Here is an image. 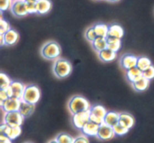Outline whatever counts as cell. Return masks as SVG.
<instances>
[{"label":"cell","mask_w":154,"mask_h":143,"mask_svg":"<svg viewBox=\"0 0 154 143\" xmlns=\"http://www.w3.org/2000/svg\"><path fill=\"white\" fill-rule=\"evenodd\" d=\"M52 7V3L50 0H39L36 3L37 13L38 14H45L48 13Z\"/></svg>","instance_id":"20"},{"label":"cell","mask_w":154,"mask_h":143,"mask_svg":"<svg viewBox=\"0 0 154 143\" xmlns=\"http://www.w3.org/2000/svg\"><path fill=\"white\" fill-rule=\"evenodd\" d=\"M68 108L72 115L79 112L89 111L91 109L88 100L84 97L76 95L72 97L68 103Z\"/></svg>","instance_id":"1"},{"label":"cell","mask_w":154,"mask_h":143,"mask_svg":"<svg viewBox=\"0 0 154 143\" xmlns=\"http://www.w3.org/2000/svg\"><path fill=\"white\" fill-rule=\"evenodd\" d=\"M73 143H90L87 136H79L74 139Z\"/></svg>","instance_id":"38"},{"label":"cell","mask_w":154,"mask_h":143,"mask_svg":"<svg viewBox=\"0 0 154 143\" xmlns=\"http://www.w3.org/2000/svg\"><path fill=\"white\" fill-rule=\"evenodd\" d=\"M97 37L106 38L108 35V25L104 23H96L93 26Z\"/></svg>","instance_id":"21"},{"label":"cell","mask_w":154,"mask_h":143,"mask_svg":"<svg viewBox=\"0 0 154 143\" xmlns=\"http://www.w3.org/2000/svg\"><path fill=\"white\" fill-rule=\"evenodd\" d=\"M99 125L95 124V123L89 121L81 130L82 133L86 136H92V137H95L97 136L98 131H99Z\"/></svg>","instance_id":"13"},{"label":"cell","mask_w":154,"mask_h":143,"mask_svg":"<svg viewBox=\"0 0 154 143\" xmlns=\"http://www.w3.org/2000/svg\"><path fill=\"white\" fill-rule=\"evenodd\" d=\"M108 1H111V2H117V1H120V0H108Z\"/></svg>","instance_id":"43"},{"label":"cell","mask_w":154,"mask_h":143,"mask_svg":"<svg viewBox=\"0 0 154 143\" xmlns=\"http://www.w3.org/2000/svg\"><path fill=\"white\" fill-rule=\"evenodd\" d=\"M72 71V65L65 58H57L53 66L54 74L59 79L68 77Z\"/></svg>","instance_id":"2"},{"label":"cell","mask_w":154,"mask_h":143,"mask_svg":"<svg viewBox=\"0 0 154 143\" xmlns=\"http://www.w3.org/2000/svg\"><path fill=\"white\" fill-rule=\"evenodd\" d=\"M11 11L17 17H22L29 14L26 9V2L24 0H16L12 3Z\"/></svg>","instance_id":"8"},{"label":"cell","mask_w":154,"mask_h":143,"mask_svg":"<svg viewBox=\"0 0 154 143\" xmlns=\"http://www.w3.org/2000/svg\"><path fill=\"white\" fill-rule=\"evenodd\" d=\"M26 9L29 14H32V13H37L36 3L26 2Z\"/></svg>","instance_id":"36"},{"label":"cell","mask_w":154,"mask_h":143,"mask_svg":"<svg viewBox=\"0 0 154 143\" xmlns=\"http://www.w3.org/2000/svg\"><path fill=\"white\" fill-rule=\"evenodd\" d=\"M119 119H120V113L110 111L107 112L104 118V124L114 127V126L119 124Z\"/></svg>","instance_id":"16"},{"label":"cell","mask_w":154,"mask_h":143,"mask_svg":"<svg viewBox=\"0 0 154 143\" xmlns=\"http://www.w3.org/2000/svg\"><path fill=\"white\" fill-rule=\"evenodd\" d=\"M21 101L22 100L14 98V97H9L5 101L0 103V106L5 113L16 112V111H19Z\"/></svg>","instance_id":"9"},{"label":"cell","mask_w":154,"mask_h":143,"mask_svg":"<svg viewBox=\"0 0 154 143\" xmlns=\"http://www.w3.org/2000/svg\"><path fill=\"white\" fill-rule=\"evenodd\" d=\"M0 46H5V38L3 34H0Z\"/></svg>","instance_id":"40"},{"label":"cell","mask_w":154,"mask_h":143,"mask_svg":"<svg viewBox=\"0 0 154 143\" xmlns=\"http://www.w3.org/2000/svg\"><path fill=\"white\" fill-rule=\"evenodd\" d=\"M26 2H32V3H37L39 0H24Z\"/></svg>","instance_id":"41"},{"label":"cell","mask_w":154,"mask_h":143,"mask_svg":"<svg viewBox=\"0 0 154 143\" xmlns=\"http://www.w3.org/2000/svg\"><path fill=\"white\" fill-rule=\"evenodd\" d=\"M21 131L22 130L20 127H10L7 137H8L11 140H14L21 134Z\"/></svg>","instance_id":"29"},{"label":"cell","mask_w":154,"mask_h":143,"mask_svg":"<svg viewBox=\"0 0 154 143\" xmlns=\"http://www.w3.org/2000/svg\"><path fill=\"white\" fill-rule=\"evenodd\" d=\"M119 124L129 130L135 124V118L131 114L127 113V112H122V113H120Z\"/></svg>","instance_id":"14"},{"label":"cell","mask_w":154,"mask_h":143,"mask_svg":"<svg viewBox=\"0 0 154 143\" xmlns=\"http://www.w3.org/2000/svg\"><path fill=\"white\" fill-rule=\"evenodd\" d=\"M152 65V62L150 61V58H148L147 57L145 56H141L138 57V62H137V66L138 69L141 70V71H144L146 69H147L148 67H150Z\"/></svg>","instance_id":"25"},{"label":"cell","mask_w":154,"mask_h":143,"mask_svg":"<svg viewBox=\"0 0 154 143\" xmlns=\"http://www.w3.org/2000/svg\"><path fill=\"white\" fill-rule=\"evenodd\" d=\"M10 29L11 26L9 22L3 19H0V34H4Z\"/></svg>","instance_id":"32"},{"label":"cell","mask_w":154,"mask_h":143,"mask_svg":"<svg viewBox=\"0 0 154 143\" xmlns=\"http://www.w3.org/2000/svg\"><path fill=\"white\" fill-rule=\"evenodd\" d=\"M11 82L12 81L11 80L8 75L4 73H0V88L1 89H6L8 88Z\"/></svg>","instance_id":"28"},{"label":"cell","mask_w":154,"mask_h":143,"mask_svg":"<svg viewBox=\"0 0 154 143\" xmlns=\"http://www.w3.org/2000/svg\"><path fill=\"white\" fill-rule=\"evenodd\" d=\"M107 43H108V48L114 52H117L121 47V40L120 39L116 37L108 36L106 37Z\"/></svg>","instance_id":"23"},{"label":"cell","mask_w":154,"mask_h":143,"mask_svg":"<svg viewBox=\"0 0 154 143\" xmlns=\"http://www.w3.org/2000/svg\"><path fill=\"white\" fill-rule=\"evenodd\" d=\"M25 143H33V142H25Z\"/></svg>","instance_id":"44"},{"label":"cell","mask_w":154,"mask_h":143,"mask_svg":"<svg viewBox=\"0 0 154 143\" xmlns=\"http://www.w3.org/2000/svg\"><path fill=\"white\" fill-rule=\"evenodd\" d=\"M132 85L135 91H138V92H142V91H146L148 88L149 85H150V80L142 76L141 79H139L136 82H133Z\"/></svg>","instance_id":"22"},{"label":"cell","mask_w":154,"mask_h":143,"mask_svg":"<svg viewBox=\"0 0 154 143\" xmlns=\"http://www.w3.org/2000/svg\"><path fill=\"white\" fill-rule=\"evenodd\" d=\"M5 42V46H13L17 43L19 40V34L17 31L14 29L11 28L10 30L5 33L4 34Z\"/></svg>","instance_id":"12"},{"label":"cell","mask_w":154,"mask_h":143,"mask_svg":"<svg viewBox=\"0 0 154 143\" xmlns=\"http://www.w3.org/2000/svg\"><path fill=\"white\" fill-rule=\"evenodd\" d=\"M90 110L72 115V123L77 129L82 130L83 127L90 121Z\"/></svg>","instance_id":"7"},{"label":"cell","mask_w":154,"mask_h":143,"mask_svg":"<svg viewBox=\"0 0 154 143\" xmlns=\"http://www.w3.org/2000/svg\"><path fill=\"white\" fill-rule=\"evenodd\" d=\"M143 76L148 80L154 79V66L151 65L150 67L143 71Z\"/></svg>","instance_id":"33"},{"label":"cell","mask_w":154,"mask_h":143,"mask_svg":"<svg viewBox=\"0 0 154 143\" xmlns=\"http://www.w3.org/2000/svg\"><path fill=\"white\" fill-rule=\"evenodd\" d=\"M124 34V30L123 27L117 23L111 24L108 25V35L110 37H116V38L121 39Z\"/></svg>","instance_id":"17"},{"label":"cell","mask_w":154,"mask_h":143,"mask_svg":"<svg viewBox=\"0 0 154 143\" xmlns=\"http://www.w3.org/2000/svg\"><path fill=\"white\" fill-rule=\"evenodd\" d=\"M85 37L88 41H90V43H93L95 40L96 39L97 36H96V33H95L94 29H93V26L88 28L85 31Z\"/></svg>","instance_id":"31"},{"label":"cell","mask_w":154,"mask_h":143,"mask_svg":"<svg viewBox=\"0 0 154 143\" xmlns=\"http://www.w3.org/2000/svg\"><path fill=\"white\" fill-rule=\"evenodd\" d=\"M74 139L71 135L66 133H61L57 136L55 138L58 143H73Z\"/></svg>","instance_id":"27"},{"label":"cell","mask_w":154,"mask_h":143,"mask_svg":"<svg viewBox=\"0 0 154 143\" xmlns=\"http://www.w3.org/2000/svg\"><path fill=\"white\" fill-rule=\"evenodd\" d=\"M41 97V91L35 85H29L26 86L22 100L31 104L35 105Z\"/></svg>","instance_id":"4"},{"label":"cell","mask_w":154,"mask_h":143,"mask_svg":"<svg viewBox=\"0 0 154 143\" xmlns=\"http://www.w3.org/2000/svg\"><path fill=\"white\" fill-rule=\"evenodd\" d=\"M138 57L132 54H125L120 58V65L124 70H128L137 66Z\"/></svg>","instance_id":"11"},{"label":"cell","mask_w":154,"mask_h":143,"mask_svg":"<svg viewBox=\"0 0 154 143\" xmlns=\"http://www.w3.org/2000/svg\"><path fill=\"white\" fill-rule=\"evenodd\" d=\"M90 121L91 122L95 123V124H98V125H102V124H104V119L102 118H99V117L96 116V115H93V114L90 113Z\"/></svg>","instance_id":"35"},{"label":"cell","mask_w":154,"mask_h":143,"mask_svg":"<svg viewBox=\"0 0 154 143\" xmlns=\"http://www.w3.org/2000/svg\"><path fill=\"white\" fill-rule=\"evenodd\" d=\"M91 43L93 49L98 52L108 48V43H107L106 38H103V37H96V40Z\"/></svg>","instance_id":"24"},{"label":"cell","mask_w":154,"mask_h":143,"mask_svg":"<svg viewBox=\"0 0 154 143\" xmlns=\"http://www.w3.org/2000/svg\"><path fill=\"white\" fill-rule=\"evenodd\" d=\"M107 112H108V111L106 110V109L101 105H96L94 106H92L91 109H90V113L93 114V115H96L99 118H103V119Z\"/></svg>","instance_id":"26"},{"label":"cell","mask_w":154,"mask_h":143,"mask_svg":"<svg viewBox=\"0 0 154 143\" xmlns=\"http://www.w3.org/2000/svg\"><path fill=\"white\" fill-rule=\"evenodd\" d=\"M24 121V118L19 111L5 113L3 123L10 127H20Z\"/></svg>","instance_id":"5"},{"label":"cell","mask_w":154,"mask_h":143,"mask_svg":"<svg viewBox=\"0 0 154 143\" xmlns=\"http://www.w3.org/2000/svg\"><path fill=\"white\" fill-rule=\"evenodd\" d=\"M35 109V105L31 104V103H29L27 102L22 100L20 103V106L19 112L23 115V117L26 118L32 115Z\"/></svg>","instance_id":"15"},{"label":"cell","mask_w":154,"mask_h":143,"mask_svg":"<svg viewBox=\"0 0 154 143\" xmlns=\"http://www.w3.org/2000/svg\"><path fill=\"white\" fill-rule=\"evenodd\" d=\"M114 131L115 133V136H123V135L126 134V133L129 132V129L126 128V127H123V125H121L120 124H117V125L114 126Z\"/></svg>","instance_id":"30"},{"label":"cell","mask_w":154,"mask_h":143,"mask_svg":"<svg viewBox=\"0 0 154 143\" xmlns=\"http://www.w3.org/2000/svg\"><path fill=\"white\" fill-rule=\"evenodd\" d=\"M11 141L7 136H0V143H11Z\"/></svg>","instance_id":"39"},{"label":"cell","mask_w":154,"mask_h":143,"mask_svg":"<svg viewBox=\"0 0 154 143\" xmlns=\"http://www.w3.org/2000/svg\"><path fill=\"white\" fill-rule=\"evenodd\" d=\"M13 1L12 0H0V10L5 11L11 9Z\"/></svg>","instance_id":"34"},{"label":"cell","mask_w":154,"mask_h":143,"mask_svg":"<svg viewBox=\"0 0 154 143\" xmlns=\"http://www.w3.org/2000/svg\"><path fill=\"white\" fill-rule=\"evenodd\" d=\"M48 143H58V142H57V141L55 139H52V140L49 141V142H48Z\"/></svg>","instance_id":"42"},{"label":"cell","mask_w":154,"mask_h":143,"mask_svg":"<svg viewBox=\"0 0 154 143\" xmlns=\"http://www.w3.org/2000/svg\"><path fill=\"white\" fill-rule=\"evenodd\" d=\"M61 54L60 44L56 41H48L43 45L41 49V55L45 59L57 60Z\"/></svg>","instance_id":"3"},{"label":"cell","mask_w":154,"mask_h":143,"mask_svg":"<svg viewBox=\"0 0 154 143\" xmlns=\"http://www.w3.org/2000/svg\"><path fill=\"white\" fill-rule=\"evenodd\" d=\"M9 97H9L8 93L7 88L6 89H0V103L5 101Z\"/></svg>","instance_id":"37"},{"label":"cell","mask_w":154,"mask_h":143,"mask_svg":"<svg viewBox=\"0 0 154 143\" xmlns=\"http://www.w3.org/2000/svg\"><path fill=\"white\" fill-rule=\"evenodd\" d=\"M26 86L23 83L18 81H12L10 86L7 88L8 93L10 97L22 100Z\"/></svg>","instance_id":"6"},{"label":"cell","mask_w":154,"mask_h":143,"mask_svg":"<svg viewBox=\"0 0 154 143\" xmlns=\"http://www.w3.org/2000/svg\"><path fill=\"white\" fill-rule=\"evenodd\" d=\"M115 136L114 128L112 127L103 124L99 126V131L96 137L102 141H108L113 139Z\"/></svg>","instance_id":"10"},{"label":"cell","mask_w":154,"mask_h":143,"mask_svg":"<svg viewBox=\"0 0 154 143\" xmlns=\"http://www.w3.org/2000/svg\"><path fill=\"white\" fill-rule=\"evenodd\" d=\"M98 55L101 61H104V62H111L116 58L117 52L111 50L108 48H106L101 52H98Z\"/></svg>","instance_id":"19"},{"label":"cell","mask_w":154,"mask_h":143,"mask_svg":"<svg viewBox=\"0 0 154 143\" xmlns=\"http://www.w3.org/2000/svg\"><path fill=\"white\" fill-rule=\"evenodd\" d=\"M142 76L143 72L137 67L126 70V78H127L128 81L132 84L141 79Z\"/></svg>","instance_id":"18"},{"label":"cell","mask_w":154,"mask_h":143,"mask_svg":"<svg viewBox=\"0 0 154 143\" xmlns=\"http://www.w3.org/2000/svg\"><path fill=\"white\" fill-rule=\"evenodd\" d=\"M12 1H16V0H12Z\"/></svg>","instance_id":"45"}]
</instances>
